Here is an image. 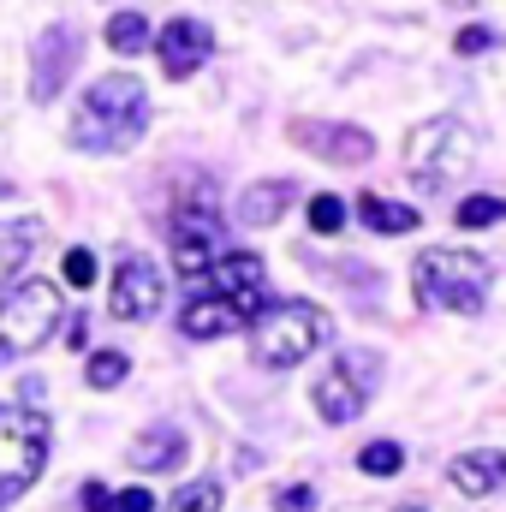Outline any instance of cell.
Returning <instances> with one entry per match:
<instances>
[{
    "instance_id": "6da1fadb",
    "label": "cell",
    "mask_w": 506,
    "mask_h": 512,
    "mask_svg": "<svg viewBox=\"0 0 506 512\" xmlns=\"http://www.w3.org/2000/svg\"><path fill=\"white\" fill-rule=\"evenodd\" d=\"M149 126V96L131 72H108L84 90L78 114H72V143L84 155H114V149H131Z\"/></svg>"
},
{
    "instance_id": "7a4b0ae2",
    "label": "cell",
    "mask_w": 506,
    "mask_h": 512,
    "mask_svg": "<svg viewBox=\"0 0 506 512\" xmlns=\"http://www.w3.org/2000/svg\"><path fill=\"white\" fill-rule=\"evenodd\" d=\"M489 280H495V268H489V256H477V251L435 245V251H417V262H411L417 304L447 310V316H477L489 304Z\"/></svg>"
},
{
    "instance_id": "3957f363",
    "label": "cell",
    "mask_w": 506,
    "mask_h": 512,
    "mask_svg": "<svg viewBox=\"0 0 506 512\" xmlns=\"http://www.w3.org/2000/svg\"><path fill=\"white\" fill-rule=\"evenodd\" d=\"M251 340H256V364L292 370V364H304L316 346L334 340V316L316 310V304H304V298H280V304H268L251 322Z\"/></svg>"
},
{
    "instance_id": "277c9868",
    "label": "cell",
    "mask_w": 506,
    "mask_h": 512,
    "mask_svg": "<svg viewBox=\"0 0 506 512\" xmlns=\"http://www.w3.org/2000/svg\"><path fill=\"white\" fill-rule=\"evenodd\" d=\"M471 161H477V131L459 126V120H423L405 137V173L429 197L453 191L459 173H471Z\"/></svg>"
},
{
    "instance_id": "5b68a950",
    "label": "cell",
    "mask_w": 506,
    "mask_h": 512,
    "mask_svg": "<svg viewBox=\"0 0 506 512\" xmlns=\"http://www.w3.org/2000/svg\"><path fill=\"white\" fill-rule=\"evenodd\" d=\"M60 316H66V292L54 280H18L0 298V364H18L42 340H54Z\"/></svg>"
},
{
    "instance_id": "8992f818",
    "label": "cell",
    "mask_w": 506,
    "mask_h": 512,
    "mask_svg": "<svg viewBox=\"0 0 506 512\" xmlns=\"http://www.w3.org/2000/svg\"><path fill=\"white\" fill-rule=\"evenodd\" d=\"M48 465V417L18 399V405H0V507H12Z\"/></svg>"
},
{
    "instance_id": "52a82bcc",
    "label": "cell",
    "mask_w": 506,
    "mask_h": 512,
    "mask_svg": "<svg viewBox=\"0 0 506 512\" xmlns=\"http://www.w3.org/2000/svg\"><path fill=\"white\" fill-rule=\"evenodd\" d=\"M221 256H227V233H221L215 203H209V197H185V203L173 209V268H179L191 286H203Z\"/></svg>"
},
{
    "instance_id": "ba28073f",
    "label": "cell",
    "mask_w": 506,
    "mask_h": 512,
    "mask_svg": "<svg viewBox=\"0 0 506 512\" xmlns=\"http://www.w3.org/2000/svg\"><path fill=\"white\" fill-rule=\"evenodd\" d=\"M78 54H84V30L48 24V30L36 36V48H30V96H36V102H54V96L66 90Z\"/></svg>"
},
{
    "instance_id": "9c48e42d",
    "label": "cell",
    "mask_w": 506,
    "mask_h": 512,
    "mask_svg": "<svg viewBox=\"0 0 506 512\" xmlns=\"http://www.w3.org/2000/svg\"><path fill=\"white\" fill-rule=\"evenodd\" d=\"M203 292H221V298H239L251 316L268 310V262L256 251H227L215 262V274L203 280Z\"/></svg>"
},
{
    "instance_id": "30bf717a",
    "label": "cell",
    "mask_w": 506,
    "mask_h": 512,
    "mask_svg": "<svg viewBox=\"0 0 506 512\" xmlns=\"http://www.w3.org/2000/svg\"><path fill=\"white\" fill-rule=\"evenodd\" d=\"M155 54H161V72H167V78H191V72L215 54V30H209L203 18H173V24H161Z\"/></svg>"
},
{
    "instance_id": "8fae6325",
    "label": "cell",
    "mask_w": 506,
    "mask_h": 512,
    "mask_svg": "<svg viewBox=\"0 0 506 512\" xmlns=\"http://www.w3.org/2000/svg\"><path fill=\"white\" fill-rule=\"evenodd\" d=\"M108 310H114L120 322H149V316L161 310V274H155V262L126 256V262L114 268V298H108Z\"/></svg>"
},
{
    "instance_id": "7c38bea8",
    "label": "cell",
    "mask_w": 506,
    "mask_h": 512,
    "mask_svg": "<svg viewBox=\"0 0 506 512\" xmlns=\"http://www.w3.org/2000/svg\"><path fill=\"white\" fill-rule=\"evenodd\" d=\"M364 405H370V387H364V358H340V364L316 382V411H322L328 423H352Z\"/></svg>"
},
{
    "instance_id": "4fadbf2b",
    "label": "cell",
    "mask_w": 506,
    "mask_h": 512,
    "mask_svg": "<svg viewBox=\"0 0 506 512\" xmlns=\"http://www.w3.org/2000/svg\"><path fill=\"white\" fill-rule=\"evenodd\" d=\"M298 143H310V155H322V161H340V167H358V161H370L376 155V143H370V131L364 126H328V120H298L292 126Z\"/></svg>"
},
{
    "instance_id": "5bb4252c",
    "label": "cell",
    "mask_w": 506,
    "mask_h": 512,
    "mask_svg": "<svg viewBox=\"0 0 506 512\" xmlns=\"http://www.w3.org/2000/svg\"><path fill=\"white\" fill-rule=\"evenodd\" d=\"M245 322H256V316L239 298H221V292H197V298L179 310V334H185V340H215V334H233V328H245Z\"/></svg>"
},
{
    "instance_id": "9a60e30c",
    "label": "cell",
    "mask_w": 506,
    "mask_h": 512,
    "mask_svg": "<svg viewBox=\"0 0 506 512\" xmlns=\"http://www.w3.org/2000/svg\"><path fill=\"white\" fill-rule=\"evenodd\" d=\"M447 477H453V489L459 495H471V501H483V495H495L506 483V453H459L453 465H447Z\"/></svg>"
},
{
    "instance_id": "2e32d148",
    "label": "cell",
    "mask_w": 506,
    "mask_h": 512,
    "mask_svg": "<svg viewBox=\"0 0 506 512\" xmlns=\"http://www.w3.org/2000/svg\"><path fill=\"white\" fill-rule=\"evenodd\" d=\"M126 459L137 465V471H173V465L185 459V435L167 429V423H155V429H143V435L126 447Z\"/></svg>"
},
{
    "instance_id": "e0dca14e",
    "label": "cell",
    "mask_w": 506,
    "mask_h": 512,
    "mask_svg": "<svg viewBox=\"0 0 506 512\" xmlns=\"http://www.w3.org/2000/svg\"><path fill=\"white\" fill-rule=\"evenodd\" d=\"M292 179H262V185H251L245 197H239V221L245 227H274L286 209H292Z\"/></svg>"
},
{
    "instance_id": "ac0fdd59",
    "label": "cell",
    "mask_w": 506,
    "mask_h": 512,
    "mask_svg": "<svg viewBox=\"0 0 506 512\" xmlns=\"http://www.w3.org/2000/svg\"><path fill=\"white\" fill-rule=\"evenodd\" d=\"M358 221H364L370 233H417V227H423V215H417L411 203H393V197H376V191L358 197Z\"/></svg>"
},
{
    "instance_id": "d6986e66",
    "label": "cell",
    "mask_w": 506,
    "mask_h": 512,
    "mask_svg": "<svg viewBox=\"0 0 506 512\" xmlns=\"http://www.w3.org/2000/svg\"><path fill=\"white\" fill-rule=\"evenodd\" d=\"M36 245H42V227L36 221H0V286L30 262Z\"/></svg>"
},
{
    "instance_id": "ffe728a7",
    "label": "cell",
    "mask_w": 506,
    "mask_h": 512,
    "mask_svg": "<svg viewBox=\"0 0 506 512\" xmlns=\"http://www.w3.org/2000/svg\"><path fill=\"white\" fill-rule=\"evenodd\" d=\"M453 221H459L465 233H477V227H495V221H506V197H495V191H477V197H465V203L453 209Z\"/></svg>"
},
{
    "instance_id": "44dd1931",
    "label": "cell",
    "mask_w": 506,
    "mask_h": 512,
    "mask_svg": "<svg viewBox=\"0 0 506 512\" xmlns=\"http://www.w3.org/2000/svg\"><path fill=\"white\" fill-rule=\"evenodd\" d=\"M143 42H149L143 12H114V18H108V48H114V54H143Z\"/></svg>"
},
{
    "instance_id": "7402d4cb",
    "label": "cell",
    "mask_w": 506,
    "mask_h": 512,
    "mask_svg": "<svg viewBox=\"0 0 506 512\" xmlns=\"http://www.w3.org/2000/svg\"><path fill=\"white\" fill-rule=\"evenodd\" d=\"M167 512H221V483H215V477H197V483L173 489Z\"/></svg>"
},
{
    "instance_id": "603a6c76",
    "label": "cell",
    "mask_w": 506,
    "mask_h": 512,
    "mask_svg": "<svg viewBox=\"0 0 506 512\" xmlns=\"http://www.w3.org/2000/svg\"><path fill=\"white\" fill-rule=\"evenodd\" d=\"M358 465H364L370 477H393V471L405 465V447H399V441H370V447L358 453Z\"/></svg>"
},
{
    "instance_id": "cb8c5ba5",
    "label": "cell",
    "mask_w": 506,
    "mask_h": 512,
    "mask_svg": "<svg viewBox=\"0 0 506 512\" xmlns=\"http://www.w3.org/2000/svg\"><path fill=\"white\" fill-rule=\"evenodd\" d=\"M84 376H90V387H120L131 376V358H126V352H96Z\"/></svg>"
},
{
    "instance_id": "d4e9b609",
    "label": "cell",
    "mask_w": 506,
    "mask_h": 512,
    "mask_svg": "<svg viewBox=\"0 0 506 512\" xmlns=\"http://www.w3.org/2000/svg\"><path fill=\"white\" fill-rule=\"evenodd\" d=\"M346 215H352V209H346L340 197H328V191H316V197H310V227H316V233H340V227H346Z\"/></svg>"
},
{
    "instance_id": "484cf974",
    "label": "cell",
    "mask_w": 506,
    "mask_h": 512,
    "mask_svg": "<svg viewBox=\"0 0 506 512\" xmlns=\"http://www.w3.org/2000/svg\"><path fill=\"white\" fill-rule=\"evenodd\" d=\"M60 274H66V280H72V286L84 292V286L96 280V256H90L84 245H78V251H66V262H60Z\"/></svg>"
},
{
    "instance_id": "4316f807",
    "label": "cell",
    "mask_w": 506,
    "mask_h": 512,
    "mask_svg": "<svg viewBox=\"0 0 506 512\" xmlns=\"http://www.w3.org/2000/svg\"><path fill=\"white\" fill-rule=\"evenodd\" d=\"M274 507H280V512H310V507H316V489H310V483H292V489H280V495H274Z\"/></svg>"
},
{
    "instance_id": "83f0119b",
    "label": "cell",
    "mask_w": 506,
    "mask_h": 512,
    "mask_svg": "<svg viewBox=\"0 0 506 512\" xmlns=\"http://www.w3.org/2000/svg\"><path fill=\"white\" fill-rule=\"evenodd\" d=\"M453 48H459V54H483V48H495V30H489V24H465Z\"/></svg>"
},
{
    "instance_id": "f1b7e54d",
    "label": "cell",
    "mask_w": 506,
    "mask_h": 512,
    "mask_svg": "<svg viewBox=\"0 0 506 512\" xmlns=\"http://www.w3.org/2000/svg\"><path fill=\"white\" fill-rule=\"evenodd\" d=\"M114 512H155V495L149 489H126V495H114Z\"/></svg>"
},
{
    "instance_id": "f546056e",
    "label": "cell",
    "mask_w": 506,
    "mask_h": 512,
    "mask_svg": "<svg viewBox=\"0 0 506 512\" xmlns=\"http://www.w3.org/2000/svg\"><path fill=\"white\" fill-rule=\"evenodd\" d=\"M84 512H114V495L102 483H84Z\"/></svg>"
},
{
    "instance_id": "4dcf8cb0",
    "label": "cell",
    "mask_w": 506,
    "mask_h": 512,
    "mask_svg": "<svg viewBox=\"0 0 506 512\" xmlns=\"http://www.w3.org/2000/svg\"><path fill=\"white\" fill-rule=\"evenodd\" d=\"M84 334H90V328H84V316H72V322H66V346L78 352V346H84Z\"/></svg>"
},
{
    "instance_id": "1f68e13d",
    "label": "cell",
    "mask_w": 506,
    "mask_h": 512,
    "mask_svg": "<svg viewBox=\"0 0 506 512\" xmlns=\"http://www.w3.org/2000/svg\"><path fill=\"white\" fill-rule=\"evenodd\" d=\"M399 512H429V507H423V501H411V507H399Z\"/></svg>"
}]
</instances>
